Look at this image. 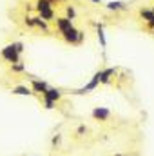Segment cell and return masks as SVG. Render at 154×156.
Returning <instances> with one entry per match:
<instances>
[{
	"mask_svg": "<svg viewBox=\"0 0 154 156\" xmlns=\"http://www.w3.org/2000/svg\"><path fill=\"white\" fill-rule=\"evenodd\" d=\"M31 89H33V93H44L47 89V83L45 82H40V80H33L31 82Z\"/></svg>",
	"mask_w": 154,
	"mask_h": 156,
	"instance_id": "ba28073f",
	"label": "cell"
},
{
	"mask_svg": "<svg viewBox=\"0 0 154 156\" xmlns=\"http://www.w3.org/2000/svg\"><path fill=\"white\" fill-rule=\"evenodd\" d=\"M152 11H154V5H152Z\"/></svg>",
	"mask_w": 154,
	"mask_h": 156,
	"instance_id": "44dd1931",
	"label": "cell"
},
{
	"mask_svg": "<svg viewBox=\"0 0 154 156\" xmlns=\"http://www.w3.org/2000/svg\"><path fill=\"white\" fill-rule=\"evenodd\" d=\"M65 15H67L69 20H75V18H76V9H75L73 5H67V7H65Z\"/></svg>",
	"mask_w": 154,
	"mask_h": 156,
	"instance_id": "5bb4252c",
	"label": "cell"
},
{
	"mask_svg": "<svg viewBox=\"0 0 154 156\" xmlns=\"http://www.w3.org/2000/svg\"><path fill=\"white\" fill-rule=\"evenodd\" d=\"M151 29H152V31H154V24H152V27H151Z\"/></svg>",
	"mask_w": 154,
	"mask_h": 156,
	"instance_id": "ffe728a7",
	"label": "cell"
},
{
	"mask_svg": "<svg viewBox=\"0 0 154 156\" xmlns=\"http://www.w3.org/2000/svg\"><path fill=\"white\" fill-rule=\"evenodd\" d=\"M109 116H111V111H109L107 107H96V109L93 111V118H94V120L105 122V120H107Z\"/></svg>",
	"mask_w": 154,
	"mask_h": 156,
	"instance_id": "277c9868",
	"label": "cell"
},
{
	"mask_svg": "<svg viewBox=\"0 0 154 156\" xmlns=\"http://www.w3.org/2000/svg\"><path fill=\"white\" fill-rule=\"evenodd\" d=\"M54 22H56V29H58L60 33H64V31H67V29H71V27H75V24H73V20H69L67 16H62V18H56Z\"/></svg>",
	"mask_w": 154,
	"mask_h": 156,
	"instance_id": "3957f363",
	"label": "cell"
},
{
	"mask_svg": "<svg viewBox=\"0 0 154 156\" xmlns=\"http://www.w3.org/2000/svg\"><path fill=\"white\" fill-rule=\"evenodd\" d=\"M89 2H93V4H102V0H89Z\"/></svg>",
	"mask_w": 154,
	"mask_h": 156,
	"instance_id": "d6986e66",
	"label": "cell"
},
{
	"mask_svg": "<svg viewBox=\"0 0 154 156\" xmlns=\"http://www.w3.org/2000/svg\"><path fill=\"white\" fill-rule=\"evenodd\" d=\"M38 16L42 20H45V22H51L53 18H54V11H53V7H49V9H44V11H40Z\"/></svg>",
	"mask_w": 154,
	"mask_h": 156,
	"instance_id": "9c48e42d",
	"label": "cell"
},
{
	"mask_svg": "<svg viewBox=\"0 0 154 156\" xmlns=\"http://www.w3.org/2000/svg\"><path fill=\"white\" fill-rule=\"evenodd\" d=\"M11 69L16 71V73H20V71H24V66H22L20 62H16V64H11Z\"/></svg>",
	"mask_w": 154,
	"mask_h": 156,
	"instance_id": "9a60e30c",
	"label": "cell"
},
{
	"mask_svg": "<svg viewBox=\"0 0 154 156\" xmlns=\"http://www.w3.org/2000/svg\"><path fill=\"white\" fill-rule=\"evenodd\" d=\"M53 7V2L51 0H37V11H44V9H49Z\"/></svg>",
	"mask_w": 154,
	"mask_h": 156,
	"instance_id": "7c38bea8",
	"label": "cell"
},
{
	"mask_svg": "<svg viewBox=\"0 0 154 156\" xmlns=\"http://www.w3.org/2000/svg\"><path fill=\"white\" fill-rule=\"evenodd\" d=\"M11 93L13 94H20V96H31L33 94V89L31 87H26V85H16V87H13Z\"/></svg>",
	"mask_w": 154,
	"mask_h": 156,
	"instance_id": "8992f818",
	"label": "cell"
},
{
	"mask_svg": "<svg viewBox=\"0 0 154 156\" xmlns=\"http://www.w3.org/2000/svg\"><path fill=\"white\" fill-rule=\"evenodd\" d=\"M44 98H47V100H53V102H58L60 98H62V93H60V89H53V87H47L44 93Z\"/></svg>",
	"mask_w": 154,
	"mask_h": 156,
	"instance_id": "5b68a950",
	"label": "cell"
},
{
	"mask_svg": "<svg viewBox=\"0 0 154 156\" xmlns=\"http://www.w3.org/2000/svg\"><path fill=\"white\" fill-rule=\"evenodd\" d=\"M33 20H35V27H40V29H44L45 33H49V26H47V22H45V20H42L40 16H35Z\"/></svg>",
	"mask_w": 154,
	"mask_h": 156,
	"instance_id": "4fadbf2b",
	"label": "cell"
},
{
	"mask_svg": "<svg viewBox=\"0 0 154 156\" xmlns=\"http://www.w3.org/2000/svg\"><path fill=\"white\" fill-rule=\"evenodd\" d=\"M53 144H54V145L60 144V136H54V138H53Z\"/></svg>",
	"mask_w": 154,
	"mask_h": 156,
	"instance_id": "ac0fdd59",
	"label": "cell"
},
{
	"mask_svg": "<svg viewBox=\"0 0 154 156\" xmlns=\"http://www.w3.org/2000/svg\"><path fill=\"white\" fill-rule=\"evenodd\" d=\"M22 51H24V45L22 44H9V45H5V47L0 49V55H2V58L5 62L16 64V62H20V53Z\"/></svg>",
	"mask_w": 154,
	"mask_h": 156,
	"instance_id": "6da1fadb",
	"label": "cell"
},
{
	"mask_svg": "<svg viewBox=\"0 0 154 156\" xmlns=\"http://www.w3.org/2000/svg\"><path fill=\"white\" fill-rule=\"evenodd\" d=\"M113 75H114V69H103V71H100V83H109Z\"/></svg>",
	"mask_w": 154,
	"mask_h": 156,
	"instance_id": "52a82bcc",
	"label": "cell"
},
{
	"mask_svg": "<svg viewBox=\"0 0 154 156\" xmlns=\"http://www.w3.org/2000/svg\"><path fill=\"white\" fill-rule=\"evenodd\" d=\"M26 26H27V27H35V20H33L31 16H26Z\"/></svg>",
	"mask_w": 154,
	"mask_h": 156,
	"instance_id": "e0dca14e",
	"label": "cell"
},
{
	"mask_svg": "<svg viewBox=\"0 0 154 156\" xmlns=\"http://www.w3.org/2000/svg\"><path fill=\"white\" fill-rule=\"evenodd\" d=\"M62 37H64V40H65L67 44H80V42H83V33L78 31L76 27H71V29L64 31Z\"/></svg>",
	"mask_w": 154,
	"mask_h": 156,
	"instance_id": "7a4b0ae2",
	"label": "cell"
},
{
	"mask_svg": "<svg viewBox=\"0 0 154 156\" xmlns=\"http://www.w3.org/2000/svg\"><path fill=\"white\" fill-rule=\"evenodd\" d=\"M109 11H121V9H125L127 5H125V2H107V5H105Z\"/></svg>",
	"mask_w": 154,
	"mask_h": 156,
	"instance_id": "30bf717a",
	"label": "cell"
},
{
	"mask_svg": "<svg viewBox=\"0 0 154 156\" xmlns=\"http://www.w3.org/2000/svg\"><path fill=\"white\" fill-rule=\"evenodd\" d=\"M96 35H98V40H100V45L105 47V45H107V40H105V33H103V26H102V24H98V27H96Z\"/></svg>",
	"mask_w": 154,
	"mask_h": 156,
	"instance_id": "8fae6325",
	"label": "cell"
},
{
	"mask_svg": "<svg viewBox=\"0 0 154 156\" xmlns=\"http://www.w3.org/2000/svg\"><path fill=\"white\" fill-rule=\"evenodd\" d=\"M54 104H56V102H53V100H47V98H44V105H45V109H54Z\"/></svg>",
	"mask_w": 154,
	"mask_h": 156,
	"instance_id": "2e32d148",
	"label": "cell"
}]
</instances>
